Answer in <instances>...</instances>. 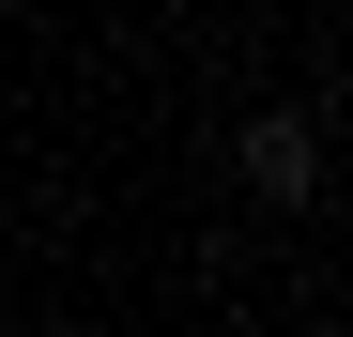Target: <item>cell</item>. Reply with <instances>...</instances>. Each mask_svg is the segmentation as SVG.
<instances>
[{
	"label": "cell",
	"mask_w": 353,
	"mask_h": 337,
	"mask_svg": "<svg viewBox=\"0 0 353 337\" xmlns=\"http://www.w3.org/2000/svg\"><path fill=\"white\" fill-rule=\"evenodd\" d=\"M246 199L261 215H307L323 199V123H307V107H261V123H246Z\"/></svg>",
	"instance_id": "6da1fadb"
}]
</instances>
